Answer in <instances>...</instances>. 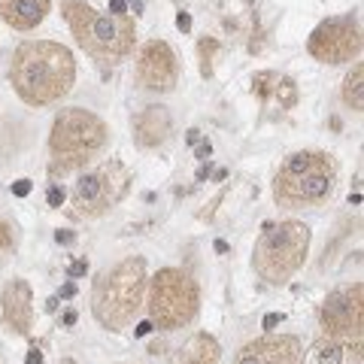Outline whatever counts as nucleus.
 Wrapping results in <instances>:
<instances>
[{"mask_svg": "<svg viewBox=\"0 0 364 364\" xmlns=\"http://www.w3.org/2000/svg\"><path fill=\"white\" fill-rule=\"evenodd\" d=\"M337 182V164L325 152H294L273 179V195L286 207H310L331 198Z\"/></svg>", "mask_w": 364, "mask_h": 364, "instance_id": "39448f33", "label": "nucleus"}, {"mask_svg": "<svg viewBox=\"0 0 364 364\" xmlns=\"http://www.w3.org/2000/svg\"><path fill=\"white\" fill-rule=\"evenodd\" d=\"M55 240H58V243H73V234L70 231H58V234H55Z\"/></svg>", "mask_w": 364, "mask_h": 364, "instance_id": "bb28decb", "label": "nucleus"}, {"mask_svg": "<svg viewBox=\"0 0 364 364\" xmlns=\"http://www.w3.org/2000/svg\"><path fill=\"white\" fill-rule=\"evenodd\" d=\"M237 364H301V340L289 334L258 337L240 349Z\"/></svg>", "mask_w": 364, "mask_h": 364, "instance_id": "f8f14e48", "label": "nucleus"}, {"mask_svg": "<svg viewBox=\"0 0 364 364\" xmlns=\"http://www.w3.org/2000/svg\"><path fill=\"white\" fill-rule=\"evenodd\" d=\"M73 294H76V286L73 282H67V286L61 289V298H73Z\"/></svg>", "mask_w": 364, "mask_h": 364, "instance_id": "c85d7f7f", "label": "nucleus"}, {"mask_svg": "<svg viewBox=\"0 0 364 364\" xmlns=\"http://www.w3.org/2000/svg\"><path fill=\"white\" fill-rule=\"evenodd\" d=\"M16 243H18L16 225H13V222H4V219H0V261H6L9 255L16 252Z\"/></svg>", "mask_w": 364, "mask_h": 364, "instance_id": "a211bd4d", "label": "nucleus"}, {"mask_svg": "<svg viewBox=\"0 0 364 364\" xmlns=\"http://www.w3.org/2000/svg\"><path fill=\"white\" fill-rule=\"evenodd\" d=\"M279 322H282L279 313H267V316H264V328H267V331H273V328H277Z\"/></svg>", "mask_w": 364, "mask_h": 364, "instance_id": "5701e85b", "label": "nucleus"}, {"mask_svg": "<svg viewBox=\"0 0 364 364\" xmlns=\"http://www.w3.org/2000/svg\"><path fill=\"white\" fill-rule=\"evenodd\" d=\"M200 291L198 282L179 267H164L155 273L152 289H149V322L164 328V331H176V328L188 325L198 313Z\"/></svg>", "mask_w": 364, "mask_h": 364, "instance_id": "0eeeda50", "label": "nucleus"}, {"mask_svg": "<svg viewBox=\"0 0 364 364\" xmlns=\"http://www.w3.org/2000/svg\"><path fill=\"white\" fill-rule=\"evenodd\" d=\"M219 355H222V349L213 334H195L182 346L176 364H219Z\"/></svg>", "mask_w": 364, "mask_h": 364, "instance_id": "dca6fc26", "label": "nucleus"}, {"mask_svg": "<svg viewBox=\"0 0 364 364\" xmlns=\"http://www.w3.org/2000/svg\"><path fill=\"white\" fill-rule=\"evenodd\" d=\"M170 131H173V119H170V109L161 104H149L134 116V140L143 149L161 146L170 136Z\"/></svg>", "mask_w": 364, "mask_h": 364, "instance_id": "4468645a", "label": "nucleus"}, {"mask_svg": "<svg viewBox=\"0 0 364 364\" xmlns=\"http://www.w3.org/2000/svg\"><path fill=\"white\" fill-rule=\"evenodd\" d=\"M85 270H88V261L79 258V261H73V264H70V277H73V279H76V277H85Z\"/></svg>", "mask_w": 364, "mask_h": 364, "instance_id": "4be33fe9", "label": "nucleus"}, {"mask_svg": "<svg viewBox=\"0 0 364 364\" xmlns=\"http://www.w3.org/2000/svg\"><path fill=\"white\" fill-rule=\"evenodd\" d=\"M210 152H213V146H210V143H200V146H198V158H200V161H207Z\"/></svg>", "mask_w": 364, "mask_h": 364, "instance_id": "a878e982", "label": "nucleus"}, {"mask_svg": "<svg viewBox=\"0 0 364 364\" xmlns=\"http://www.w3.org/2000/svg\"><path fill=\"white\" fill-rule=\"evenodd\" d=\"M52 0H0V16L9 28L16 31H31L49 13Z\"/></svg>", "mask_w": 364, "mask_h": 364, "instance_id": "2eb2a0df", "label": "nucleus"}, {"mask_svg": "<svg viewBox=\"0 0 364 364\" xmlns=\"http://www.w3.org/2000/svg\"><path fill=\"white\" fill-rule=\"evenodd\" d=\"M219 49V43L215 40H203L200 43V73L203 76H213V52Z\"/></svg>", "mask_w": 364, "mask_h": 364, "instance_id": "6ab92c4d", "label": "nucleus"}, {"mask_svg": "<svg viewBox=\"0 0 364 364\" xmlns=\"http://www.w3.org/2000/svg\"><path fill=\"white\" fill-rule=\"evenodd\" d=\"M107 136H109L107 122L95 116L91 109H82V107L61 109L55 116L52 134H49V152H52L49 173L64 176L70 170L82 167L107 146Z\"/></svg>", "mask_w": 364, "mask_h": 364, "instance_id": "7ed1b4c3", "label": "nucleus"}, {"mask_svg": "<svg viewBox=\"0 0 364 364\" xmlns=\"http://www.w3.org/2000/svg\"><path fill=\"white\" fill-rule=\"evenodd\" d=\"M343 104L349 109H355V112H361V107H364V67L361 64L352 67V73L346 76V82H343Z\"/></svg>", "mask_w": 364, "mask_h": 364, "instance_id": "f3484780", "label": "nucleus"}, {"mask_svg": "<svg viewBox=\"0 0 364 364\" xmlns=\"http://www.w3.org/2000/svg\"><path fill=\"white\" fill-rule=\"evenodd\" d=\"M176 28H179V31H191V16H188V13H179V16H176Z\"/></svg>", "mask_w": 364, "mask_h": 364, "instance_id": "b1692460", "label": "nucleus"}, {"mask_svg": "<svg viewBox=\"0 0 364 364\" xmlns=\"http://www.w3.org/2000/svg\"><path fill=\"white\" fill-rule=\"evenodd\" d=\"M61 364H73V361H70V358H67V361H61Z\"/></svg>", "mask_w": 364, "mask_h": 364, "instance_id": "473e14b6", "label": "nucleus"}, {"mask_svg": "<svg viewBox=\"0 0 364 364\" xmlns=\"http://www.w3.org/2000/svg\"><path fill=\"white\" fill-rule=\"evenodd\" d=\"M13 79L16 95L31 107H46L61 100L76 79V61L67 46L52 40L21 43L13 55Z\"/></svg>", "mask_w": 364, "mask_h": 364, "instance_id": "f257e3e1", "label": "nucleus"}, {"mask_svg": "<svg viewBox=\"0 0 364 364\" xmlns=\"http://www.w3.org/2000/svg\"><path fill=\"white\" fill-rule=\"evenodd\" d=\"M13 195H16V198H28V195H31V179L13 182Z\"/></svg>", "mask_w": 364, "mask_h": 364, "instance_id": "412c9836", "label": "nucleus"}, {"mask_svg": "<svg viewBox=\"0 0 364 364\" xmlns=\"http://www.w3.org/2000/svg\"><path fill=\"white\" fill-rule=\"evenodd\" d=\"M306 252H310V228L304 222H279L267 225L255 243L252 264L255 273L270 286H282L301 270Z\"/></svg>", "mask_w": 364, "mask_h": 364, "instance_id": "423d86ee", "label": "nucleus"}, {"mask_svg": "<svg viewBox=\"0 0 364 364\" xmlns=\"http://www.w3.org/2000/svg\"><path fill=\"white\" fill-rule=\"evenodd\" d=\"M361 325H364V286L361 282L328 294V301L322 304L325 337H337V340L355 337V340H361Z\"/></svg>", "mask_w": 364, "mask_h": 364, "instance_id": "9d476101", "label": "nucleus"}, {"mask_svg": "<svg viewBox=\"0 0 364 364\" xmlns=\"http://www.w3.org/2000/svg\"><path fill=\"white\" fill-rule=\"evenodd\" d=\"M136 79L149 91H173L179 82L176 52L164 40H149L136 58Z\"/></svg>", "mask_w": 364, "mask_h": 364, "instance_id": "9b49d317", "label": "nucleus"}, {"mask_svg": "<svg viewBox=\"0 0 364 364\" xmlns=\"http://www.w3.org/2000/svg\"><path fill=\"white\" fill-rule=\"evenodd\" d=\"M64 18L70 25L76 43L91 58L116 64L134 46V21L119 13H100L85 0H64Z\"/></svg>", "mask_w": 364, "mask_h": 364, "instance_id": "20e7f679", "label": "nucleus"}, {"mask_svg": "<svg viewBox=\"0 0 364 364\" xmlns=\"http://www.w3.org/2000/svg\"><path fill=\"white\" fill-rule=\"evenodd\" d=\"M152 331V322H143V325H136V337H146Z\"/></svg>", "mask_w": 364, "mask_h": 364, "instance_id": "cd10ccee", "label": "nucleus"}, {"mask_svg": "<svg viewBox=\"0 0 364 364\" xmlns=\"http://www.w3.org/2000/svg\"><path fill=\"white\" fill-rule=\"evenodd\" d=\"M128 188H131V170L122 161H116V158H109V161H104L97 170H91V173H85L76 182L73 207L79 215L95 219V215H104L107 210L116 207L128 195Z\"/></svg>", "mask_w": 364, "mask_h": 364, "instance_id": "6e6552de", "label": "nucleus"}, {"mask_svg": "<svg viewBox=\"0 0 364 364\" xmlns=\"http://www.w3.org/2000/svg\"><path fill=\"white\" fill-rule=\"evenodd\" d=\"M64 325H76V313H73V310L64 313Z\"/></svg>", "mask_w": 364, "mask_h": 364, "instance_id": "c756f323", "label": "nucleus"}, {"mask_svg": "<svg viewBox=\"0 0 364 364\" xmlns=\"http://www.w3.org/2000/svg\"><path fill=\"white\" fill-rule=\"evenodd\" d=\"M143 291H146V261L136 255L119 261L116 267L104 270L95 279V291H91L95 318L109 331L128 328L143 306Z\"/></svg>", "mask_w": 364, "mask_h": 364, "instance_id": "f03ea898", "label": "nucleus"}, {"mask_svg": "<svg viewBox=\"0 0 364 364\" xmlns=\"http://www.w3.org/2000/svg\"><path fill=\"white\" fill-rule=\"evenodd\" d=\"M4 325L6 331L13 334H21L25 337L33 325V294H31V286L25 279H13L9 286L4 289Z\"/></svg>", "mask_w": 364, "mask_h": 364, "instance_id": "ddd939ff", "label": "nucleus"}, {"mask_svg": "<svg viewBox=\"0 0 364 364\" xmlns=\"http://www.w3.org/2000/svg\"><path fill=\"white\" fill-rule=\"evenodd\" d=\"M46 200H49V207H61V203H64V188L52 186L49 191H46Z\"/></svg>", "mask_w": 364, "mask_h": 364, "instance_id": "aec40b11", "label": "nucleus"}, {"mask_svg": "<svg viewBox=\"0 0 364 364\" xmlns=\"http://www.w3.org/2000/svg\"><path fill=\"white\" fill-rule=\"evenodd\" d=\"M215 252H228V243L225 240H215Z\"/></svg>", "mask_w": 364, "mask_h": 364, "instance_id": "2f4dec72", "label": "nucleus"}, {"mask_svg": "<svg viewBox=\"0 0 364 364\" xmlns=\"http://www.w3.org/2000/svg\"><path fill=\"white\" fill-rule=\"evenodd\" d=\"M361 43L358 16H334L310 33L306 52L322 64H346L361 55Z\"/></svg>", "mask_w": 364, "mask_h": 364, "instance_id": "1a4fd4ad", "label": "nucleus"}, {"mask_svg": "<svg viewBox=\"0 0 364 364\" xmlns=\"http://www.w3.org/2000/svg\"><path fill=\"white\" fill-rule=\"evenodd\" d=\"M198 136H200V131L191 128V131H188V143H198Z\"/></svg>", "mask_w": 364, "mask_h": 364, "instance_id": "7c9ffc66", "label": "nucleus"}, {"mask_svg": "<svg viewBox=\"0 0 364 364\" xmlns=\"http://www.w3.org/2000/svg\"><path fill=\"white\" fill-rule=\"evenodd\" d=\"M25 364H43V352L37 349V346H33L31 352H28V361Z\"/></svg>", "mask_w": 364, "mask_h": 364, "instance_id": "393cba45", "label": "nucleus"}]
</instances>
